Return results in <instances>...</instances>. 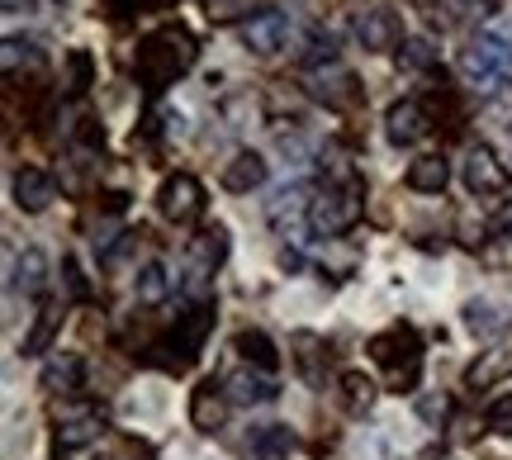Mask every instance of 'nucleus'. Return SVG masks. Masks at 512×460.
<instances>
[{
    "mask_svg": "<svg viewBox=\"0 0 512 460\" xmlns=\"http://www.w3.org/2000/svg\"><path fill=\"white\" fill-rule=\"evenodd\" d=\"M366 214V185L361 181H342L328 185L309 209V228L318 238H342L347 228H356V219Z\"/></svg>",
    "mask_w": 512,
    "mask_h": 460,
    "instance_id": "3",
    "label": "nucleus"
},
{
    "mask_svg": "<svg viewBox=\"0 0 512 460\" xmlns=\"http://www.w3.org/2000/svg\"><path fill=\"white\" fill-rule=\"evenodd\" d=\"M342 389H347V404L356 408V413L375 404V380L361 375V370H347V375H342Z\"/></svg>",
    "mask_w": 512,
    "mask_h": 460,
    "instance_id": "28",
    "label": "nucleus"
},
{
    "mask_svg": "<svg viewBox=\"0 0 512 460\" xmlns=\"http://www.w3.org/2000/svg\"><path fill=\"white\" fill-rule=\"evenodd\" d=\"M209 328H214V304H195L185 318H176V328L166 332V342L157 347L162 351L157 361H162L166 370H190L204 347V337H209Z\"/></svg>",
    "mask_w": 512,
    "mask_h": 460,
    "instance_id": "5",
    "label": "nucleus"
},
{
    "mask_svg": "<svg viewBox=\"0 0 512 460\" xmlns=\"http://www.w3.org/2000/svg\"><path fill=\"white\" fill-rule=\"evenodd\" d=\"M508 370H512V342H498L494 351H484L475 366L465 370V385H470V389H489L494 380H503Z\"/></svg>",
    "mask_w": 512,
    "mask_h": 460,
    "instance_id": "19",
    "label": "nucleus"
},
{
    "mask_svg": "<svg viewBox=\"0 0 512 460\" xmlns=\"http://www.w3.org/2000/svg\"><path fill=\"white\" fill-rule=\"evenodd\" d=\"M223 389H228L233 404H271L275 394H280L271 380V370H252V366H238L223 380Z\"/></svg>",
    "mask_w": 512,
    "mask_h": 460,
    "instance_id": "15",
    "label": "nucleus"
},
{
    "mask_svg": "<svg viewBox=\"0 0 512 460\" xmlns=\"http://www.w3.org/2000/svg\"><path fill=\"white\" fill-rule=\"evenodd\" d=\"M465 185H470V195H503L512 185V171L498 162L494 148L475 143V148L465 152Z\"/></svg>",
    "mask_w": 512,
    "mask_h": 460,
    "instance_id": "10",
    "label": "nucleus"
},
{
    "mask_svg": "<svg viewBox=\"0 0 512 460\" xmlns=\"http://www.w3.org/2000/svg\"><path fill=\"white\" fill-rule=\"evenodd\" d=\"M100 432H105V423H100L95 408H86V404L57 408V451H81V446H91Z\"/></svg>",
    "mask_w": 512,
    "mask_h": 460,
    "instance_id": "12",
    "label": "nucleus"
},
{
    "mask_svg": "<svg viewBox=\"0 0 512 460\" xmlns=\"http://www.w3.org/2000/svg\"><path fill=\"white\" fill-rule=\"evenodd\" d=\"M238 351H242V361H247V366H256V370H275V366H280V351H275V342L266 337V332H256V328L238 332Z\"/></svg>",
    "mask_w": 512,
    "mask_h": 460,
    "instance_id": "24",
    "label": "nucleus"
},
{
    "mask_svg": "<svg viewBox=\"0 0 512 460\" xmlns=\"http://www.w3.org/2000/svg\"><path fill=\"white\" fill-rule=\"evenodd\" d=\"M195 34L190 29H181V24H171V29H157V34H147L143 43H138V86H147V91L157 95L166 91V86H176L190 67H195Z\"/></svg>",
    "mask_w": 512,
    "mask_h": 460,
    "instance_id": "1",
    "label": "nucleus"
},
{
    "mask_svg": "<svg viewBox=\"0 0 512 460\" xmlns=\"http://www.w3.org/2000/svg\"><path fill=\"white\" fill-rule=\"evenodd\" d=\"M285 38H290V19L280 15V10H261V15L242 19V48L247 53L271 57L285 48Z\"/></svg>",
    "mask_w": 512,
    "mask_h": 460,
    "instance_id": "11",
    "label": "nucleus"
},
{
    "mask_svg": "<svg viewBox=\"0 0 512 460\" xmlns=\"http://www.w3.org/2000/svg\"><path fill=\"white\" fill-rule=\"evenodd\" d=\"M446 413H451V399H446V394H422L418 399V418L422 423H446Z\"/></svg>",
    "mask_w": 512,
    "mask_h": 460,
    "instance_id": "32",
    "label": "nucleus"
},
{
    "mask_svg": "<svg viewBox=\"0 0 512 460\" xmlns=\"http://www.w3.org/2000/svg\"><path fill=\"white\" fill-rule=\"evenodd\" d=\"M465 328L475 332V337H494V332L503 328V313H498L494 304H484V299H470V304H465Z\"/></svg>",
    "mask_w": 512,
    "mask_h": 460,
    "instance_id": "27",
    "label": "nucleus"
},
{
    "mask_svg": "<svg viewBox=\"0 0 512 460\" xmlns=\"http://www.w3.org/2000/svg\"><path fill=\"white\" fill-rule=\"evenodd\" d=\"M451 5H456L460 15H489V10H494L489 0H451Z\"/></svg>",
    "mask_w": 512,
    "mask_h": 460,
    "instance_id": "36",
    "label": "nucleus"
},
{
    "mask_svg": "<svg viewBox=\"0 0 512 460\" xmlns=\"http://www.w3.org/2000/svg\"><path fill=\"white\" fill-rule=\"evenodd\" d=\"M62 285H67V299H72V304H86V299H91V285H86V276H81V266H76L72 257L62 261Z\"/></svg>",
    "mask_w": 512,
    "mask_h": 460,
    "instance_id": "30",
    "label": "nucleus"
},
{
    "mask_svg": "<svg viewBox=\"0 0 512 460\" xmlns=\"http://www.w3.org/2000/svg\"><path fill=\"white\" fill-rule=\"evenodd\" d=\"M91 86H95L91 53H81V48H76V53H72V86H67V91H72V95H81V91H91Z\"/></svg>",
    "mask_w": 512,
    "mask_h": 460,
    "instance_id": "31",
    "label": "nucleus"
},
{
    "mask_svg": "<svg viewBox=\"0 0 512 460\" xmlns=\"http://www.w3.org/2000/svg\"><path fill=\"white\" fill-rule=\"evenodd\" d=\"M356 43L366 53H394L403 43V19L389 5H370V10L356 15Z\"/></svg>",
    "mask_w": 512,
    "mask_h": 460,
    "instance_id": "7",
    "label": "nucleus"
},
{
    "mask_svg": "<svg viewBox=\"0 0 512 460\" xmlns=\"http://www.w3.org/2000/svg\"><path fill=\"white\" fill-rule=\"evenodd\" d=\"M157 5H162V0H110V10L114 15H147V10H157Z\"/></svg>",
    "mask_w": 512,
    "mask_h": 460,
    "instance_id": "35",
    "label": "nucleus"
},
{
    "mask_svg": "<svg viewBox=\"0 0 512 460\" xmlns=\"http://www.w3.org/2000/svg\"><path fill=\"white\" fill-rule=\"evenodd\" d=\"M446 185H451V162H446V157H418V162L408 166V190L441 195Z\"/></svg>",
    "mask_w": 512,
    "mask_h": 460,
    "instance_id": "20",
    "label": "nucleus"
},
{
    "mask_svg": "<svg viewBox=\"0 0 512 460\" xmlns=\"http://www.w3.org/2000/svg\"><path fill=\"white\" fill-rule=\"evenodd\" d=\"M384 133H389V143H399V148L422 143V138L432 133V110H427V100L408 95V100H399V105H389V114H384Z\"/></svg>",
    "mask_w": 512,
    "mask_h": 460,
    "instance_id": "9",
    "label": "nucleus"
},
{
    "mask_svg": "<svg viewBox=\"0 0 512 460\" xmlns=\"http://www.w3.org/2000/svg\"><path fill=\"white\" fill-rule=\"evenodd\" d=\"M399 62L408 67V72H427V67H437V48H432L427 38H408V43H403V53H399Z\"/></svg>",
    "mask_w": 512,
    "mask_h": 460,
    "instance_id": "29",
    "label": "nucleus"
},
{
    "mask_svg": "<svg viewBox=\"0 0 512 460\" xmlns=\"http://www.w3.org/2000/svg\"><path fill=\"white\" fill-rule=\"evenodd\" d=\"M460 72L475 81L479 91H498L512 81V34L508 29H484V34L460 48Z\"/></svg>",
    "mask_w": 512,
    "mask_h": 460,
    "instance_id": "2",
    "label": "nucleus"
},
{
    "mask_svg": "<svg viewBox=\"0 0 512 460\" xmlns=\"http://www.w3.org/2000/svg\"><path fill=\"white\" fill-rule=\"evenodd\" d=\"M15 290H24V295H43V290H48V257H43L38 247H24V252H19Z\"/></svg>",
    "mask_w": 512,
    "mask_h": 460,
    "instance_id": "21",
    "label": "nucleus"
},
{
    "mask_svg": "<svg viewBox=\"0 0 512 460\" xmlns=\"http://www.w3.org/2000/svg\"><path fill=\"white\" fill-rule=\"evenodd\" d=\"M489 432H498V437H512V394H503V399H494V408H489Z\"/></svg>",
    "mask_w": 512,
    "mask_h": 460,
    "instance_id": "33",
    "label": "nucleus"
},
{
    "mask_svg": "<svg viewBox=\"0 0 512 460\" xmlns=\"http://www.w3.org/2000/svg\"><path fill=\"white\" fill-rule=\"evenodd\" d=\"M190 423L200 427V432H219L228 423V389L214 385V380H204L195 394H190Z\"/></svg>",
    "mask_w": 512,
    "mask_h": 460,
    "instance_id": "14",
    "label": "nucleus"
},
{
    "mask_svg": "<svg viewBox=\"0 0 512 460\" xmlns=\"http://www.w3.org/2000/svg\"><path fill=\"white\" fill-rule=\"evenodd\" d=\"M57 200V181L38 166H19L15 171V204L24 214H43L48 204Z\"/></svg>",
    "mask_w": 512,
    "mask_h": 460,
    "instance_id": "13",
    "label": "nucleus"
},
{
    "mask_svg": "<svg viewBox=\"0 0 512 460\" xmlns=\"http://www.w3.org/2000/svg\"><path fill=\"white\" fill-rule=\"evenodd\" d=\"M190 257H195V276H209L214 266H223V257H228V233L223 228H204L200 238H195V247H190Z\"/></svg>",
    "mask_w": 512,
    "mask_h": 460,
    "instance_id": "22",
    "label": "nucleus"
},
{
    "mask_svg": "<svg viewBox=\"0 0 512 460\" xmlns=\"http://www.w3.org/2000/svg\"><path fill=\"white\" fill-rule=\"evenodd\" d=\"M19 67H24V72H38V67H43V48H38L34 38L10 34L5 38V72L19 76Z\"/></svg>",
    "mask_w": 512,
    "mask_h": 460,
    "instance_id": "25",
    "label": "nucleus"
},
{
    "mask_svg": "<svg viewBox=\"0 0 512 460\" xmlns=\"http://www.w3.org/2000/svg\"><path fill=\"white\" fill-rule=\"evenodd\" d=\"M157 209H162V219H171V223H195L204 209V185L195 181L190 171L166 176L162 190H157Z\"/></svg>",
    "mask_w": 512,
    "mask_h": 460,
    "instance_id": "6",
    "label": "nucleus"
},
{
    "mask_svg": "<svg viewBox=\"0 0 512 460\" xmlns=\"http://www.w3.org/2000/svg\"><path fill=\"white\" fill-rule=\"evenodd\" d=\"M261 181H266V157L261 152H238L223 166V190H233V195H252Z\"/></svg>",
    "mask_w": 512,
    "mask_h": 460,
    "instance_id": "16",
    "label": "nucleus"
},
{
    "mask_svg": "<svg viewBox=\"0 0 512 460\" xmlns=\"http://www.w3.org/2000/svg\"><path fill=\"white\" fill-rule=\"evenodd\" d=\"M294 437L285 423H266L247 437V460H290Z\"/></svg>",
    "mask_w": 512,
    "mask_h": 460,
    "instance_id": "17",
    "label": "nucleus"
},
{
    "mask_svg": "<svg viewBox=\"0 0 512 460\" xmlns=\"http://www.w3.org/2000/svg\"><path fill=\"white\" fill-rule=\"evenodd\" d=\"M38 385L48 389V394H76L81 389V356L76 351H57L53 361L43 366Z\"/></svg>",
    "mask_w": 512,
    "mask_h": 460,
    "instance_id": "18",
    "label": "nucleus"
},
{
    "mask_svg": "<svg viewBox=\"0 0 512 460\" xmlns=\"http://www.w3.org/2000/svg\"><path fill=\"white\" fill-rule=\"evenodd\" d=\"M309 95L323 100V105H332V110H351V105L361 100V81H356L342 62H328V67H313L309 72Z\"/></svg>",
    "mask_w": 512,
    "mask_h": 460,
    "instance_id": "8",
    "label": "nucleus"
},
{
    "mask_svg": "<svg viewBox=\"0 0 512 460\" xmlns=\"http://www.w3.org/2000/svg\"><path fill=\"white\" fill-rule=\"evenodd\" d=\"M57 328H62V304H43L34 318V328H29V337H24V356H43V351L53 347Z\"/></svg>",
    "mask_w": 512,
    "mask_h": 460,
    "instance_id": "23",
    "label": "nucleus"
},
{
    "mask_svg": "<svg viewBox=\"0 0 512 460\" xmlns=\"http://www.w3.org/2000/svg\"><path fill=\"white\" fill-rule=\"evenodd\" d=\"M247 10V0H204V15L214 19V24H228V19H238Z\"/></svg>",
    "mask_w": 512,
    "mask_h": 460,
    "instance_id": "34",
    "label": "nucleus"
},
{
    "mask_svg": "<svg viewBox=\"0 0 512 460\" xmlns=\"http://www.w3.org/2000/svg\"><path fill=\"white\" fill-rule=\"evenodd\" d=\"M24 5H29V0H5V10H10V15H19Z\"/></svg>",
    "mask_w": 512,
    "mask_h": 460,
    "instance_id": "37",
    "label": "nucleus"
},
{
    "mask_svg": "<svg viewBox=\"0 0 512 460\" xmlns=\"http://www.w3.org/2000/svg\"><path fill=\"white\" fill-rule=\"evenodd\" d=\"M133 290H138L143 304H162L166 290H171V276H166L162 261H147L143 271H138V280H133Z\"/></svg>",
    "mask_w": 512,
    "mask_h": 460,
    "instance_id": "26",
    "label": "nucleus"
},
{
    "mask_svg": "<svg viewBox=\"0 0 512 460\" xmlns=\"http://www.w3.org/2000/svg\"><path fill=\"white\" fill-rule=\"evenodd\" d=\"M370 356L389 370V385L399 389V394L418 385V375H422V342H418V332H413V328L394 323L389 332L370 337Z\"/></svg>",
    "mask_w": 512,
    "mask_h": 460,
    "instance_id": "4",
    "label": "nucleus"
}]
</instances>
